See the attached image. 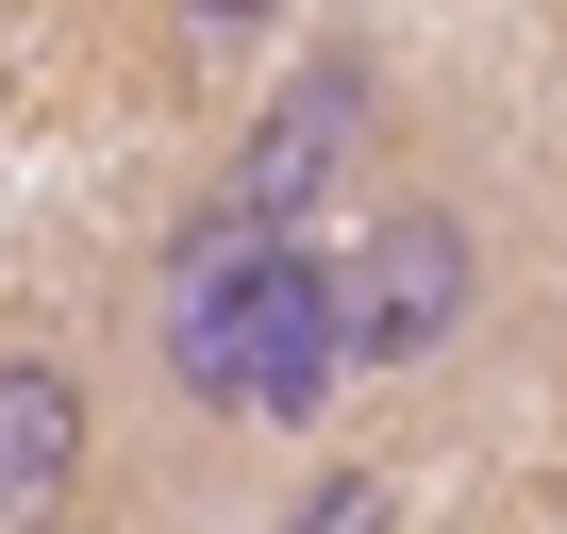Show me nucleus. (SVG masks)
I'll return each mask as SVG.
<instances>
[{"label":"nucleus","mask_w":567,"mask_h":534,"mask_svg":"<svg viewBox=\"0 0 567 534\" xmlns=\"http://www.w3.org/2000/svg\"><path fill=\"white\" fill-rule=\"evenodd\" d=\"M384 117H401V68L368 34H301V51L234 101V134H217L200 184L250 201V217H284V234H351L384 201Z\"/></svg>","instance_id":"nucleus-2"},{"label":"nucleus","mask_w":567,"mask_h":534,"mask_svg":"<svg viewBox=\"0 0 567 534\" xmlns=\"http://www.w3.org/2000/svg\"><path fill=\"white\" fill-rule=\"evenodd\" d=\"M267 534H401V484H384L368 451H318L301 484L267 501Z\"/></svg>","instance_id":"nucleus-5"},{"label":"nucleus","mask_w":567,"mask_h":534,"mask_svg":"<svg viewBox=\"0 0 567 534\" xmlns=\"http://www.w3.org/2000/svg\"><path fill=\"white\" fill-rule=\"evenodd\" d=\"M334 267H351V384L368 401L384 384H434L501 318V234H484V201L451 167H384V201L334 234Z\"/></svg>","instance_id":"nucleus-3"},{"label":"nucleus","mask_w":567,"mask_h":534,"mask_svg":"<svg viewBox=\"0 0 567 534\" xmlns=\"http://www.w3.org/2000/svg\"><path fill=\"white\" fill-rule=\"evenodd\" d=\"M267 18H284V0H167V34H184L200 68H234V51H267Z\"/></svg>","instance_id":"nucleus-6"},{"label":"nucleus","mask_w":567,"mask_h":534,"mask_svg":"<svg viewBox=\"0 0 567 534\" xmlns=\"http://www.w3.org/2000/svg\"><path fill=\"white\" fill-rule=\"evenodd\" d=\"M117 468V384L68 335H0V534H101Z\"/></svg>","instance_id":"nucleus-4"},{"label":"nucleus","mask_w":567,"mask_h":534,"mask_svg":"<svg viewBox=\"0 0 567 534\" xmlns=\"http://www.w3.org/2000/svg\"><path fill=\"white\" fill-rule=\"evenodd\" d=\"M117 451L167 501H234V484H301L351 434V267L334 234H284L217 184L167 201V234L117 285Z\"/></svg>","instance_id":"nucleus-1"}]
</instances>
